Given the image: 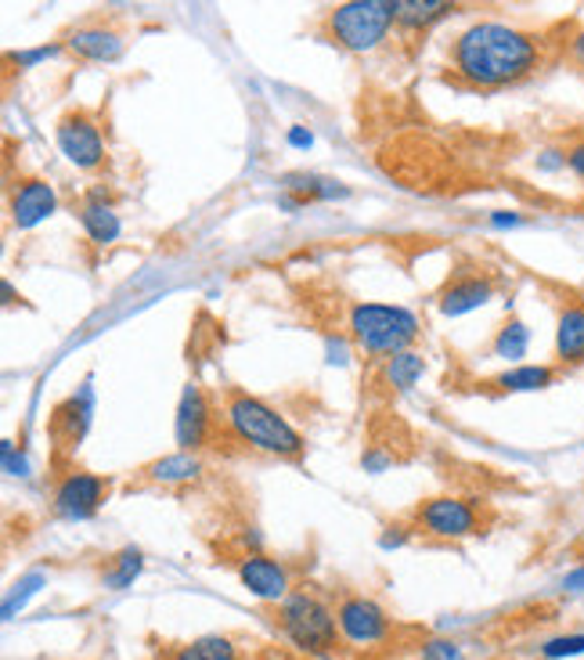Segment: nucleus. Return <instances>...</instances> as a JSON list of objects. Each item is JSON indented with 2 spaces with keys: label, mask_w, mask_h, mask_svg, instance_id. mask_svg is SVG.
I'll list each match as a JSON object with an SVG mask.
<instances>
[{
  "label": "nucleus",
  "mask_w": 584,
  "mask_h": 660,
  "mask_svg": "<svg viewBox=\"0 0 584 660\" xmlns=\"http://www.w3.org/2000/svg\"><path fill=\"white\" fill-rule=\"evenodd\" d=\"M556 357L563 365H581L584 362V307H577V304L563 307V314H560Z\"/></svg>",
  "instance_id": "nucleus-17"
},
{
  "label": "nucleus",
  "mask_w": 584,
  "mask_h": 660,
  "mask_svg": "<svg viewBox=\"0 0 584 660\" xmlns=\"http://www.w3.org/2000/svg\"><path fill=\"white\" fill-rule=\"evenodd\" d=\"M566 588H574V592H577V588H584V570L571 573V578H566Z\"/></svg>",
  "instance_id": "nucleus-34"
},
{
  "label": "nucleus",
  "mask_w": 584,
  "mask_h": 660,
  "mask_svg": "<svg viewBox=\"0 0 584 660\" xmlns=\"http://www.w3.org/2000/svg\"><path fill=\"white\" fill-rule=\"evenodd\" d=\"M289 141H292L296 149H311V145H314L311 131H300V126H296V131H289Z\"/></svg>",
  "instance_id": "nucleus-31"
},
{
  "label": "nucleus",
  "mask_w": 584,
  "mask_h": 660,
  "mask_svg": "<svg viewBox=\"0 0 584 660\" xmlns=\"http://www.w3.org/2000/svg\"><path fill=\"white\" fill-rule=\"evenodd\" d=\"M566 166H571L574 174L584 181V141H577V145H574L571 152H566Z\"/></svg>",
  "instance_id": "nucleus-29"
},
{
  "label": "nucleus",
  "mask_w": 584,
  "mask_h": 660,
  "mask_svg": "<svg viewBox=\"0 0 584 660\" xmlns=\"http://www.w3.org/2000/svg\"><path fill=\"white\" fill-rule=\"evenodd\" d=\"M109 480L98 473H66L54 487V512L62 520H91L105 506Z\"/></svg>",
  "instance_id": "nucleus-8"
},
{
  "label": "nucleus",
  "mask_w": 584,
  "mask_h": 660,
  "mask_svg": "<svg viewBox=\"0 0 584 660\" xmlns=\"http://www.w3.org/2000/svg\"><path fill=\"white\" fill-rule=\"evenodd\" d=\"M69 51L87 62H115L123 54V37L105 26H83L69 37Z\"/></svg>",
  "instance_id": "nucleus-14"
},
{
  "label": "nucleus",
  "mask_w": 584,
  "mask_h": 660,
  "mask_svg": "<svg viewBox=\"0 0 584 660\" xmlns=\"http://www.w3.org/2000/svg\"><path fill=\"white\" fill-rule=\"evenodd\" d=\"M571 59L584 69V30L571 40Z\"/></svg>",
  "instance_id": "nucleus-32"
},
{
  "label": "nucleus",
  "mask_w": 584,
  "mask_h": 660,
  "mask_svg": "<svg viewBox=\"0 0 584 660\" xmlns=\"http://www.w3.org/2000/svg\"><path fill=\"white\" fill-rule=\"evenodd\" d=\"M58 149L62 155L80 170H94L105 160V141H101L98 123L87 116V112H66L62 120H58Z\"/></svg>",
  "instance_id": "nucleus-9"
},
{
  "label": "nucleus",
  "mask_w": 584,
  "mask_h": 660,
  "mask_svg": "<svg viewBox=\"0 0 584 660\" xmlns=\"http://www.w3.org/2000/svg\"><path fill=\"white\" fill-rule=\"evenodd\" d=\"M527 343H531L527 325L513 318V322H509V325L502 328V333H499V339H494V354L509 357V362H516V357L527 354Z\"/></svg>",
  "instance_id": "nucleus-24"
},
{
  "label": "nucleus",
  "mask_w": 584,
  "mask_h": 660,
  "mask_svg": "<svg viewBox=\"0 0 584 660\" xmlns=\"http://www.w3.org/2000/svg\"><path fill=\"white\" fill-rule=\"evenodd\" d=\"M58 206V195L48 181L40 177H26L11 189V199H8V210H11V224L14 227H33L40 221H48Z\"/></svg>",
  "instance_id": "nucleus-10"
},
{
  "label": "nucleus",
  "mask_w": 584,
  "mask_h": 660,
  "mask_svg": "<svg viewBox=\"0 0 584 660\" xmlns=\"http://www.w3.org/2000/svg\"><path fill=\"white\" fill-rule=\"evenodd\" d=\"M141 573V552L138 549H123L115 556V570H109V585L112 588H127Z\"/></svg>",
  "instance_id": "nucleus-25"
},
{
  "label": "nucleus",
  "mask_w": 584,
  "mask_h": 660,
  "mask_svg": "<svg viewBox=\"0 0 584 660\" xmlns=\"http://www.w3.org/2000/svg\"><path fill=\"white\" fill-rule=\"evenodd\" d=\"M494 224H499V227H505V224H520V217H516V213H494Z\"/></svg>",
  "instance_id": "nucleus-33"
},
{
  "label": "nucleus",
  "mask_w": 584,
  "mask_h": 660,
  "mask_svg": "<svg viewBox=\"0 0 584 660\" xmlns=\"http://www.w3.org/2000/svg\"><path fill=\"white\" fill-rule=\"evenodd\" d=\"M552 379H556V372L548 365H523V368L505 372L499 379H491V386L499 394H523V390H545V386H552Z\"/></svg>",
  "instance_id": "nucleus-19"
},
{
  "label": "nucleus",
  "mask_w": 584,
  "mask_h": 660,
  "mask_svg": "<svg viewBox=\"0 0 584 660\" xmlns=\"http://www.w3.org/2000/svg\"><path fill=\"white\" fill-rule=\"evenodd\" d=\"M80 224L83 232L91 235L98 246H109L120 235V217L112 213V206L105 203V195H91L87 203L80 206Z\"/></svg>",
  "instance_id": "nucleus-18"
},
{
  "label": "nucleus",
  "mask_w": 584,
  "mask_h": 660,
  "mask_svg": "<svg viewBox=\"0 0 584 660\" xmlns=\"http://www.w3.org/2000/svg\"><path fill=\"white\" fill-rule=\"evenodd\" d=\"M419 660H462V650H459V642L426 639L419 646Z\"/></svg>",
  "instance_id": "nucleus-27"
},
{
  "label": "nucleus",
  "mask_w": 584,
  "mask_h": 660,
  "mask_svg": "<svg viewBox=\"0 0 584 660\" xmlns=\"http://www.w3.org/2000/svg\"><path fill=\"white\" fill-rule=\"evenodd\" d=\"M279 628L296 650L311 657H340L343 636L335 625V610H329L314 592H289L279 607Z\"/></svg>",
  "instance_id": "nucleus-3"
},
{
  "label": "nucleus",
  "mask_w": 584,
  "mask_h": 660,
  "mask_svg": "<svg viewBox=\"0 0 584 660\" xmlns=\"http://www.w3.org/2000/svg\"><path fill=\"white\" fill-rule=\"evenodd\" d=\"M548 59V37L509 22H476L451 48V73L465 88L494 91L534 77Z\"/></svg>",
  "instance_id": "nucleus-1"
},
{
  "label": "nucleus",
  "mask_w": 584,
  "mask_h": 660,
  "mask_svg": "<svg viewBox=\"0 0 584 660\" xmlns=\"http://www.w3.org/2000/svg\"><path fill=\"white\" fill-rule=\"evenodd\" d=\"M228 426L239 440L253 444V448L279 455V458H300L303 455V437L292 429L279 412L264 405L260 397H250L245 390H231L228 394Z\"/></svg>",
  "instance_id": "nucleus-2"
},
{
  "label": "nucleus",
  "mask_w": 584,
  "mask_h": 660,
  "mask_svg": "<svg viewBox=\"0 0 584 660\" xmlns=\"http://www.w3.org/2000/svg\"><path fill=\"white\" fill-rule=\"evenodd\" d=\"M335 625H340L343 642L358 650H386L393 642V617L369 596H340L335 602Z\"/></svg>",
  "instance_id": "nucleus-6"
},
{
  "label": "nucleus",
  "mask_w": 584,
  "mask_h": 660,
  "mask_svg": "<svg viewBox=\"0 0 584 660\" xmlns=\"http://www.w3.org/2000/svg\"><path fill=\"white\" fill-rule=\"evenodd\" d=\"M210 426H213V412L207 405V397H202L199 386H184L178 405V444L184 451L202 448L210 437Z\"/></svg>",
  "instance_id": "nucleus-12"
},
{
  "label": "nucleus",
  "mask_w": 584,
  "mask_h": 660,
  "mask_svg": "<svg viewBox=\"0 0 584 660\" xmlns=\"http://www.w3.org/2000/svg\"><path fill=\"white\" fill-rule=\"evenodd\" d=\"M58 48H37V51H26V54H14V62L19 65H33V62H40V59H51Z\"/></svg>",
  "instance_id": "nucleus-30"
},
{
  "label": "nucleus",
  "mask_w": 584,
  "mask_h": 660,
  "mask_svg": "<svg viewBox=\"0 0 584 660\" xmlns=\"http://www.w3.org/2000/svg\"><path fill=\"white\" fill-rule=\"evenodd\" d=\"M282 184L300 195V203H306V199H346L350 195V189H343L340 181H329L318 174H285Z\"/></svg>",
  "instance_id": "nucleus-22"
},
{
  "label": "nucleus",
  "mask_w": 584,
  "mask_h": 660,
  "mask_svg": "<svg viewBox=\"0 0 584 660\" xmlns=\"http://www.w3.org/2000/svg\"><path fill=\"white\" fill-rule=\"evenodd\" d=\"M91 383L83 386L77 397H69L66 405H58L51 415V429H54V440L62 444V448H72V444H80L87 423H91Z\"/></svg>",
  "instance_id": "nucleus-13"
},
{
  "label": "nucleus",
  "mask_w": 584,
  "mask_h": 660,
  "mask_svg": "<svg viewBox=\"0 0 584 660\" xmlns=\"http://www.w3.org/2000/svg\"><path fill=\"white\" fill-rule=\"evenodd\" d=\"M397 22V4L393 0H350L329 11V37L343 51L364 54L379 48Z\"/></svg>",
  "instance_id": "nucleus-5"
},
{
  "label": "nucleus",
  "mask_w": 584,
  "mask_h": 660,
  "mask_svg": "<svg viewBox=\"0 0 584 660\" xmlns=\"http://www.w3.org/2000/svg\"><path fill=\"white\" fill-rule=\"evenodd\" d=\"M239 578H242V585L250 588V592H253L256 599H268V602L289 599V570L279 563V559H271V556H264V552L242 556Z\"/></svg>",
  "instance_id": "nucleus-11"
},
{
  "label": "nucleus",
  "mask_w": 584,
  "mask_h": 660,
  "mask_svg": "<svg viewBox=\"0 0 584 660\" xmlns=\"http://www.w3.org/2000/svg\"><path fill=\"white\" fill-rule=\"evenodd\" d=\"M494 293V285L480 275H470V278H451L447 290L441 293V311L444 314H465V311H476L484 307Z\"/></svg>",
  "instance_id": "nucleus-15"
},
{
  "label": "nucleus",
  "mask_w": 584,
  "mask_h": 660,
  "mask_svg": "<svg viewBox=\"0 0 584 660\" xmlns=\"http://www.w3.org/2000/svg\"><path fill=\"white\" fill-rule=\"evenodd\" d=\"M422 372H426V362H422L415 351H404V354H393L386 362L383 383L393 386V390H412V386L422 379Z\"/></svg>",
  "instance_id": "nucleus-23"
},
{
  "label": "nucleus",
  "mask_w": 584,
  "mask_h": 660,
  "mask_svg": "<svg viewBox=\"0 0 584 660\" xmlns=\"http://www.w3.org/2000/svg\"><path fill=\"white\" fill-rule=\"evenodd\" d=\"M447 11H455L444 0H397V22L407 30H426V26L441 22Z\"/></svg>",
  "instance_id": "nucleus-21"
},
{
  "label": "nucleus",
  "mask_w": 584,
  "mask_h": 660,
  "mask_svg": "<svg viewBox=\"0 0 584 660\" xmlns=\"http://www.w3.org/2000/svg\"><path fill=\"white\" fill-rule=\"evenodd\" d=\"M542 653L548 660H563V657H577L584 653V636H563V639H552L542 646Z\"/></svg>",
  "instance_id": "nucleus-28"
},
{
  "label": "nucleus",
  "mask_w": 584,
  "mask_h": 660,
  "mask_svg": "<svg viewBox=\"0 0 584 660\" xmlns=\"http://www.w3.org/2000/svg\"><path fill=\"white\" fill-rule=\"evenodd\" d=\"M350 336L364 354H404L419 336V318L404 307L358 304L350 311Z\"/></svg>",
  "instance_id": "nucleus-4"
},
{
  "label": "nucleus",
  "mask_w": 584,
  "mask_h": 660,
  "mask_svg": "<svg viewBox=\"0 0 584 660\" xmlns=\"http://www.w3.org/2000/svg\"><path fill=\"white\" fill-rule=\"evenodd\" d=\"M202 463L192 451H178L167 458H155V463L144 466V480L149 484H163V487H178V484H192L199 480Z\"/></svg>",
  "instance_id": "nucleus-16"
},
{
  "label": "nucleus",
  "mask_w": 584,
  "mask_h": 660,
  "mask_svg": "<svg viewBox=\"0 0 584 660\" xmlns=\"http://www.w3.org/2000/svg\"><path fill=\"white\" fill-rule=\"evenodd\" d=\"M40 585H43V573H29V578H22L19 585H14V592H11L8 602H4V617H14V610H19L29 596L40 592Z\"/></svg>",
  "instance_id": "nucleus-26"
},
{
  "label": "nucleus",
  "mask_w": 584,
  "mask_h": 660,
  "mask_svg": "<svg viewBox=\"0 0 584 660\" xmlns=\"http://www.w3.org/2000/svg\"><path fill=\"white\" fill-rule=\"evenodd\" d=\"M415 530L430 538H470L480 535L484 527V516H480V506L470 498H430L415 509Z\"/></svg>",
  "instance_id": "nucleus-7"
},
{
  "label": "nucleus",
  "mask_w": 584,
  "mask_h": 660,
  "mask_svg": "<svg viewBox=\"0 0 584 660\" xmlns=\"http://www.w3.org/2000/svg\"><path fill=\"white\" fill-rule=\"evenodd\" d=\"M239 650L228 636H202L195 642H184L170 653V660H235Z\"/></svg>",
  "instance_id": "nucleus-20"
}]
</instances>
